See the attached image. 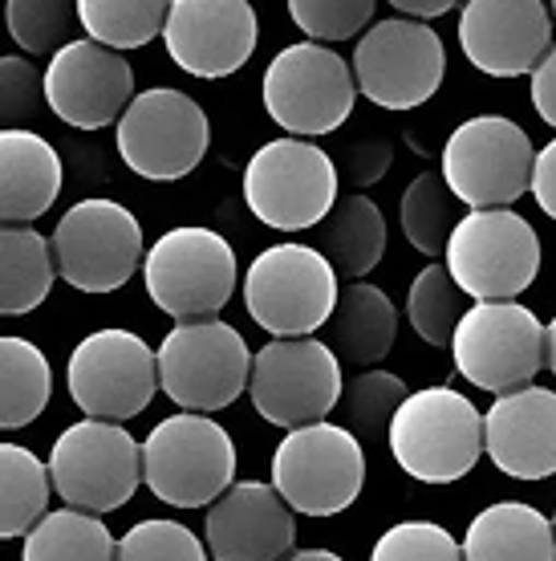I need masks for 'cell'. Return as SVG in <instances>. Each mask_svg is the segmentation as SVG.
<instances>
[{
  "instance_id": "cell-1",
  "label": "cell",
  "mask_w": 556,
  "mask_h": 561,
  "mask_svg": "<svg viewBox=\"0 0 556 561\" xmlns=\"http://www.w3.org/2000/svg\"><path fill=\"white\" fill-rule=\"evenodd\" d=\"M390 451L406 477L422 484L463 480L487 451L484 415L455 387L410 391L390 423Z\"/></svg>"
},
{
  "instance_id": "cell-2",
  "label": "cell",
  "mask_w": 556,
  "mask_h": 561,
  "mask_svg": "<svg viewBox=\"0 0 556 561\" xmlns=\"http://www.w3.org/2000/svg\"><path fill=\"white\" fill-rule=\"evenodd\" d=\"M142 472L163 505H216L236 480V444L204 411H179L142 439Z\"/></svg>"
},
{
  "instance_id": "cell-3",
  "label": "cell",
  "mask_w": 556,
  "mask_h": 561,
  "mask_svg": "<svg viewBox=\"0 0 556 561\" xmlns=\"http://www.w3.org/2000/svg\"><path fill=\"white\" fill-rule=\"evenodd\" d=\"M341 171L313 139H273L244 168V199L260 225L277 232L317 228L337 204Z\"/></svg>"
},
{
  "instance_id": "cell-4",
  "label": "cell",
  "mask_w": 556,
  "mask_h": 561,
  "mask_svg": "<svg viewBox=\"0 0 556 561\" xmlns=\"http://www.w3.org/2000/svg\"><path fill=\"white\" fill-rule=\"evenodd\" d=\"M334 261L309 244H273L244 273L248 318L273 337H305L337 309Z\"/></svg>"
},
{
  "instance_id": "cell-5",
  "label": "cell",
  "mask_w": 556,
  "mask_h": 561,
  "mask_svg": "<svg viewBox=\"0 0 556 561\" xmlns=\"http://www.w3.org/2000/svg\"><path fill=\"white\" fill-rule=\"evenodd\" d=\"M260 99L280 130L317 139L346 127L358 99V78L346 66V57L325 42H297L268 61Z\"/></svg>"
},
{
  "instance_id": "cell-6",
  "label": "cell",
  "mask_w": 556,
  "mask_h": 561,
  "mask_svg": "<svg viewBox=\"0 0 556 561\" xmlns=\"http://www.w3.org/2000/svg\"><path fill=\"white\" fill-rule=\"evenodd\" d=\"M142 277L151 301L175 322L216 318L236 294V249L211 228H171L147 249Z\"/></svg>"
},
{
  "instance_id": "cell-7",
  "label": "cell",
  "mask_w": 556,
  "mask_h": 561,
  "mask_svg": "<svg viewBox=\"0 0 556 561\" xmlns=\"http://www.w3.org/2000/svg\"><path fill=\"white\" fill-rule=\"evenodd\" d=\"M248 342L236 325L220 318L179 322L159 346V382L171 403L183 411L232 408L252 382Z\"/></svg>"
},
{
  "instance_id": "cell-8",
  "label": "cell",
  "mask_w": 556,
  "mask_h": 561,
  "mask_svg": "<svg viewBox=\"0 0 556 561\" xmlns=\"http://www.w3.org/2000/svg\"><path fill=\"white\" fill-rule=\"evenodd\" d=\"M544 334L548 325H541V318L516 297L512 301H475L472 309H463L455 337H451L455 370L479 391H520L548 366Z\"/></svg>"
},
{
  "instance_id": "cell-9",
  "label": "cell",
  "mask_w": 556,
  "mask_h": 561,
  "mask_svg": "<svg viewBox=\"0 0 556 561\" xmlns=\"http://www.w3.org/2000/svg\"><path fill=\"white\" fill-rule=\"evenodd\" d=\"M49 477L66 505L85 513H114L139 492V484H147L142 444L114 420L85 415L54 439Z\"/></svg>"
},
{
  "instance_id": "cell-10",
  "label": "cell",
  "mask_w": 556,
  "mask_h": 561,
  "mask_svg": "<svg viewBox=\"0 0 556 561\" xmlns=\"http://www.w3.org/2000/svg\"><path fill=\"white\" fill-rule=\"evenodd\" d=\"M447 268L475 301H512L541 273V237L512 208H472L451 232Z\"/></svg>"
},
{
  "instance_id": "cell-11",
  "label": "cell",
  "mask_w": 556,
  "mask_h": 561,
  "mask_svg": "<svg viewBox=\"0 0 556 561\" xmlns=\"http://www.w3.org/2000/svg\"><path fill=\"white\" fill-rule=\"evenodd\" d=\"M114 142L123 163L142 180L171 183L192 175L211 142L204 106L175 85H154L135 94L126 114L114 123Z\"/></svg>"
},
{
  "instance_id": "cell-12",
  "label": "cell",
  "mask_w": 556,
  "mask_h": 561,
  "mask_svg": "<svg viewBox=\"0 0 556 561\" xmlns=\"http://www.w3.org/2000/svg\"><path fill=\"white\" fill-rule=\"evenodd\" d=\"M439 168L467 208H512L524 192H532L536 147L512 118L475 114L451 130Z\"/></svg>"
},
{
  "instance_id": "cell-13",
  "label": "cell",
  "mask_w": 556,
  "mask_h": 561,
  "mask_svg": "<svg viewBox=\"0 0 556 561\" xmlns=\"http://www.w3.org/2000/svg\"><path fill=\"white\" fill-rule=\"evenodd\" d=\"M273 484L305 517L346 513L366 484V451L349 427L321 420L292 427L273 456Z\"/></svg>"
},
{
  "instance_id": "cell-14",
  "label": "cell",
  "mask_w": 556,
  "mask_h": 561,
  "mask_svg": "<svg viewBox=\"0 0 556 561\" xmlns=\"http://www.w3.org/2000/svg\"><path fill=\"white\" fill-rule=\"evenodd\" d=\"M248 394L256 415L277 427L292 432L305 423H321L346 394L341 358L329 342H317L313 334L277 337L252 358Z\"/></svg>"
},
{
  "instance_id": "cell-15",
  "label": "cell",
  "mask_w": 556,
  "mask_h": 561,
  "mask_svg": "<svg viewBox=\"0 0 556 561\" xmlns=\"http://www.w3.org/2000/svg\"><path fill=\"white\" fill-rule=\"evenodd\" d=\"M447 49L427 21L390 16L358 37L354 78L366 99L382 111H415L443 85Z\"/></svg>"
},
{
  "instance_id": "cell-16",
  "label": "cell",
  "mask_w": 556,
  "mask_h": 561,
  "mask_svg": "<svg viewBox=\"0 0 556 561\" xmlns=\"http://www.w3.org/2000/svg\"><path fill=\"white\" fill-rule=\"evenodd\" d=\"M57 273L82 294H114L147 261L142 225L118 199H78L54 228Z\"/></svg>"
},
{
  "instance_id": "cell-17",
  "label": "cell",
  "mask_w": 556,
  "mask_h": 561,
  "mask_svg": "<svg viewBox=\"0 0 556 561\" xmlns=\"http://www.w3.org/2000/svg\"><path fill=\"white\" fill-rule=\"evenodd\" d=\"M159 387V351L130 330H97L70 354V394L94 420H135Z\"/></svg>"
},
{
  "instance_id": "cell-18",
  "label": "cell",
  "mask_w": 556,
  "mask_h": 561,
  "mask_svg": "<svg viewBox=\"0 0 556 561\" xmlns=\"http://www.w3.org/2000/svg\"><path fill=\"white\" fill-rule=\"evenodd\" d=\"M45 102L73 130H102L118 123L135 102V70L123 49L94 37H73L49 57L45 70Z\"/></svg>"
},
{
  "instance_id": "cell-19",
  "label": "cell",
  "mask_w": 556,
  "mask_h": 561,
  "mask_svg": "<svg viewBox=\"0 0 556 561\" xmlns=\"http://www.w3.org/2000/svg\"><path fill=\"white\" fill-rule=\"evenodd\" d=\"M460 45L463 57L487 78H520L553 49V13L544 0H467Z\"/></svg>"
},
{
  "instance_id": "cell-20",
  "label": "cell",
  "mask_w": 556,
  "mask_h": 561,
  "mask_svg": "<svg viewBox=\"0 0 556 561\" xmlns=\"http://www.w3.org/2000/svg\"><path fill=\"white\" fill-rule=\"evenodd\" d=\"M260 25L248 0H175L163 28L171 61L192 78H232L256 49Z\"/></svg>"
},
{
  "instance_id": "cell-21",
  "label": "cell",
  "mask_w": 556,
  "mask_h": 561,
  "mask_svg": "<svg viewBox=\"0 0 556 561\" xmlns=\"http://www.w3.org/2000/svg\"><path fill=\"white\" fill-rule=\"evenodd\" d=\"M204 534L216 561H285L297 541V508L277 484L244 480L208 508Z\"/></svg>"
},
{
  "instance_id": "cell-22",
  "label": "cell",
  "mask_w": 556,
  "mask_h": 561,
  "mask_svg": "<svg viewBox=\"0 0 556 561\" xmlns=\"http://www.w3.org/2000/svg\"><path fill=\"white\" fill-rule=\"evenodd\" d=\"M484 448L512 480H544L556 472V394L548 387H520L496 394L484 415Z\"/></svg>"
},
{
  "instance_id": "cell-23",
  "label": "cell",
  "mask_w": 556,
  "mask_h": 561,
  "mask_svg": "<svg viewBox=\"0 0 556 561\" xmlns=\"http://www.w3.org/2000/svg\"><path fill=\"white\" fill-rule=\"evenodd\" d=\"M61 154L25 127L0 130V220L33 225L61 196Z\"/></svg>"
},
{
  "instance_id": "cell-24",
  "label": "cell",
  "mask_w": 556,
  "mask_h": 561,
  "mask_svg": "<svg viewBox=\"0 0 556 561\" xmlns=\"http://www.w3.org/2000/svg\"><path fill=\"white\" fill-rule=\"evenodd\" d=\"M467 561H556V520L524 501H500L475 513L463 537Z\"/></svg>"
},
{
  "instance_id": "cell-25",
  "label": "cell",
  "mask_w": 556,
  "mask_h": 561,
  "mask_svg": "<svg viewBox=\"0 0 556 561\" xmlns=\"http://www.w3.org/2000/svg\"><path fill=\"white\" fill-rule=\"evenodd\" d=\"M398 337V309L378 285L370 280H349L337 297L334 318L325 322V342L349 366L382 363Z\"/></svg>"
},
{
  "instance_id": "cell-26",
  "label": "cell",
  "mask_w": 556,
  "mask_h": 561,
  "mask_svg": "<svg viewBox=\"0 0 556 561\" xmlns=\"http://www.w3.org/2000/svg\"><path fill=\"white\" fill-rule=\"evenodd\" d=\"M54 277H61L54 240H45L25 225L0 228V313L4 318H21L42 306L54 289Z\"/></svg>"
},
{
  "instance_id": "cell-27",
  "label": "cell",
  "mask_w": 556,
  "mask_h": 561,
  "mask_svg": "<svg viewBox=\"0 0 556 561\" xmlns=\"http://www.w3.org/2000/svg\"><path fill=\"white\" fill-rule=\"evenodd\" d=\"M321 253L334 261L337 277L362 280L386 253V220L374 199L362 192L337 199L334 211L321 220Z\"/></svg>"
},
{
  "instance_id": "cell-28",
  "label": "cell",
  "mask_w": 556,
  "mask_h": 561,
  "mask_svg": "<svg viewBox=\"0 0 556 561\" xmlns=\"http://www.w3.org/2000/svg\"><path fill=\"white\" fill-rule=\"evenodd\" d=\"M21 561H118V541L102 513L57 508L25 534Z\"/></svg>"
},
{
  "instance_id": "cell-29",
  "label": "cell",
  "mask_w": 556,
  "mask_h": 561,
  "mask_svg": "<svg viewBox=\"0 0 556 561\" xmlns=\"http://www.w3.org/2000/svg\"><path fill=\"white\" fill-rule=\"evenodd\" d=\"M54 370L33 342L25 337H0V427L16 432L33 423L49 403Z\"/></svg>"
},
{
  "instance_id": "cell-30",
  "label": "cell",
  "mask_w": 556,
  "mask_h": 561,
  "mask_svg": "<svg viewBox=\"0 0 556 561\" xmlns=\"http://www.w3.org/2000/svg\"><path fill=\"white\" fill-rule=\"evenodd\" d=\"M460 204L455 187L447 183L443 168L439 171H422L410 180V187L403 192V232L410 240V249H418L422 256H447V244H451V232L460 225Z\"/></svg>"
},
{
  "instance_id": "cell-31",
  "label": "cell",
  "mask_w": 556,
  "mask_h": 561,
  "mask_svg": "<svg viewBox=\"0 0 556 561\" xmlns=\"http://www.w3.org/2000/svg\"><path fill=\"white\" fill-rule=\"evenodd\" d=\"M49 463L21 444H0V537H25L49 505Z\"/></svg>"
},
{
  "instance_id": "cell-32",
  "label": "cell",
  "mask_w": 556,
  "mask_h": 561,
  "mask_svg": "<svg viewBox=\"0 0 556 561\" xmlns=\"http://www.w3.org/2000/svg\"><path fill=\"white\" fill-rule=\"evenodd\" d=\"M175 0H78L85 37L114 49H142L167 28Z\"/></svg>"
},
{
  "instance_id": "cell-33",
  "label": "cell",
  "mask_w": 556,
  "mask_h": 561,
  "mask_svg": "<svg viewBox=\"0 0 556 561\" xmlns=\"http://www.w3.org/2000/svg\"><path fill=\"white\" fill-rule=\"evenodd\" d=\"M460 280L451 277V268L427 265L410 280V294H406V318L415 325V334L427 346H451L455 325H460Z\"/></svg>"
},
{
  "instance_id": "cell-34",
  "label": "cell",
  "mask_w": 556,
  "mask_h": 561,
  "mask_svg": "<svg viewBox=\"0 0 556 561\" xmlns=\"http://www.w3.org/2000/svg\"><path fill=\"white\" fill-rule=\"evenodd\" d=\"M4 21H9V37L25 54L54 57L61 45H70L73 21L82 16H78V0H9Z\"/></svg>"
},
{
  "instance_id": "cell-35",
  "label": "cell",
  "mask_w": 556,
  "mask_h": 561,
  "mask_svg": "<svg viewBox=\"0 0 556 561\" xmlns=\"http://www.w3.org/2000/svg\"><path fill=\"white\" fill-rule=\"evenodd\" d=\"M406 399H410V391H406V382L398 375H390V370H366V375H358L346 387L341 411H346L349 427L362 435V439H382Z\"/></svg>"
},
{
  "instance_id": "cell-36",
  "label": "cell",
  "mask_w": 556,
  "mask_h": 561,
  "mask_svg": "<svg viewBox=\"0 0 556 561\" xmlns=\"http://www.w3.org/2000/svg\"><path fill=\"white\" fill-rule=\"evenodd\" d=\"M118 561H208V549L179 520L151 517L118 537Z\"/></svg>"
},
{
  "instance_id": "cell-37",
  "label": "cell",
  "mask_w": 556,
  "mask_h": 561,
  "mask_svg": "<svg viewBox=\"0 0 556 561\" xmlns=\"http://www.w3.org/2000/svg\"><path fill=\"white\" fill-rule=\"evenodd\" d=\"M378 0H289L292 25L309 42H346L374 21Z\"/></svg>"
},
{
  "instance_id": "cell-38",
  "label": "cell",
  "mask_w": 556,
  "mask_h": 561,
  "mask_svg": "<svg viewBox=\"0 0 556 561\" xmlns=\"http://www.w3.org/2000/svg\"><path fill=\"white\" fill-rule=\"evenodd\" d=\"M370 561H467L463 546L435 520H398L378 537Z\"/></svg>"
},
{
  "instance_id": "cell-39",
  "label": "cell",
  "mask_w": 556,
  "mask_h": 561,
  "mask_svg": "<svg viewBox=\"0 0 556 561\" xmlns=\"http://www.w3.org/2000/svg\"><path fill=\"white\" fill-rule=\"evenodd\" d=\"M45 99V78H37L25 57H0V118L4 127H21L33 118L37 102Z\"/></svg>"
},
{
  "instance_id": "cell-40",
  "label": "cell",
  "mask_w": 556,
  "mask_h": 561,
  "mask_svg": "<svg viewBox=\"0 0 556 561\" xmlns=\"http://www.w3.org/2000/svg\"><path fill=\"white\" fill-rule=\"evenodd\" d=\"M390 163H394V147H390L386 135H362V139L346 142L341 154H337V171H341V180H346L354 192L374 187L390 171Z\"/></svg>"
},
{
  "instance_id": "cell-41",
  "label": "cell",
  "mask_w": 556,
  "mask_h": 561,
  "mask_svg": "<svg viewBox=\"0 0 556 561\" xmlns=\"http://www.w3.org/2000/svg\"><path fill=\"white\" fill-rule=\"evenodd\" d=\"M532 106L556 130V45L544 54L541 66L532 70Z\"/></svg>"
},
{
  "instance_id": "cell-42",
  "label": "cell",
  "mask_w": 556,
  "mask_h": 561,
  "mask_svg": "<svg viewBox=\"0 0 556 561\" xmlns=\"http://www.w3.org/2000/svg\"><path fill=\"white\" fill-rule=\"evenodd\" d=\"M532 196L541 204L544 216L556 220V139H548L536 151V171H532Z\"/></svg>"
},
{
  "instance_id": "cell-43",
  "label": "cell",
  "mask_w": 556,
  "mask_h": 561,
  "mask_svg": "<svg viewBox=\"0 0 556 561\" xmlns=\"http://www.w3.org/2000/svg\"><path fill=\"white\" fill-rule=\"evenodd\" d=\"M398 13H406V16H418V21H431V16H443V13H451L460 0H390Z\"/></svg>"
},
{
  "instance_id": "cell-44",
  "label": "cell",
  "mask_w": 556,
  "mask_h": 561,
  "mask_svg": "<svg viewBox=\"0 0 556 561\" xmlns=\"http://www.w3.org/2000/svg\"><path fill=\"white\" fill-rule=\"evenodd\" d=\"M285 561H346V558H337L334 549H292Z\"/></svg>"
},
{
  "instance_id": "cell-45",
  "label": "cell",
  "mask_w": 556,
  "mask_h": 561,
  "mask_svg": "<svg viewBox=\"0 0 556 561\" xmlns=\"http://www.w3.org/2000/svg\"><path fill=\"white\" fill-rule=\"evenodd\" d=\"M544 358H548V370L556 375V318L548 322V334H544Z\"/></svg>"
},
{
  "instance_id": "cell-46",
  "label": "cell",
  "mask_w": 556,
  "mask_h": 561,
  "mask_svg": "<svg viewBox=\"0 0 556 561\" xmlns=\"http://www.w3.org/2000/svg\"><path fill=\"white\" fill-rule=\"evenodd\" d=\"M553 16H556V0H553Z\"/></svg>"
},
{
  "instance_id": "cell-47",
  "label": "cell",
  "mask_w": 556,
  "mask_h": 561,
  "mask_svg": "<svg viewBox=\"0 0 556 561\" xmlns=\"http://www.w3.org/2000/svg\"><path fill=\"white\" fill-rule=\"evenodd\" d=\"M553 520H556V517H553Z\"/></svg>"
}]
</instances>
